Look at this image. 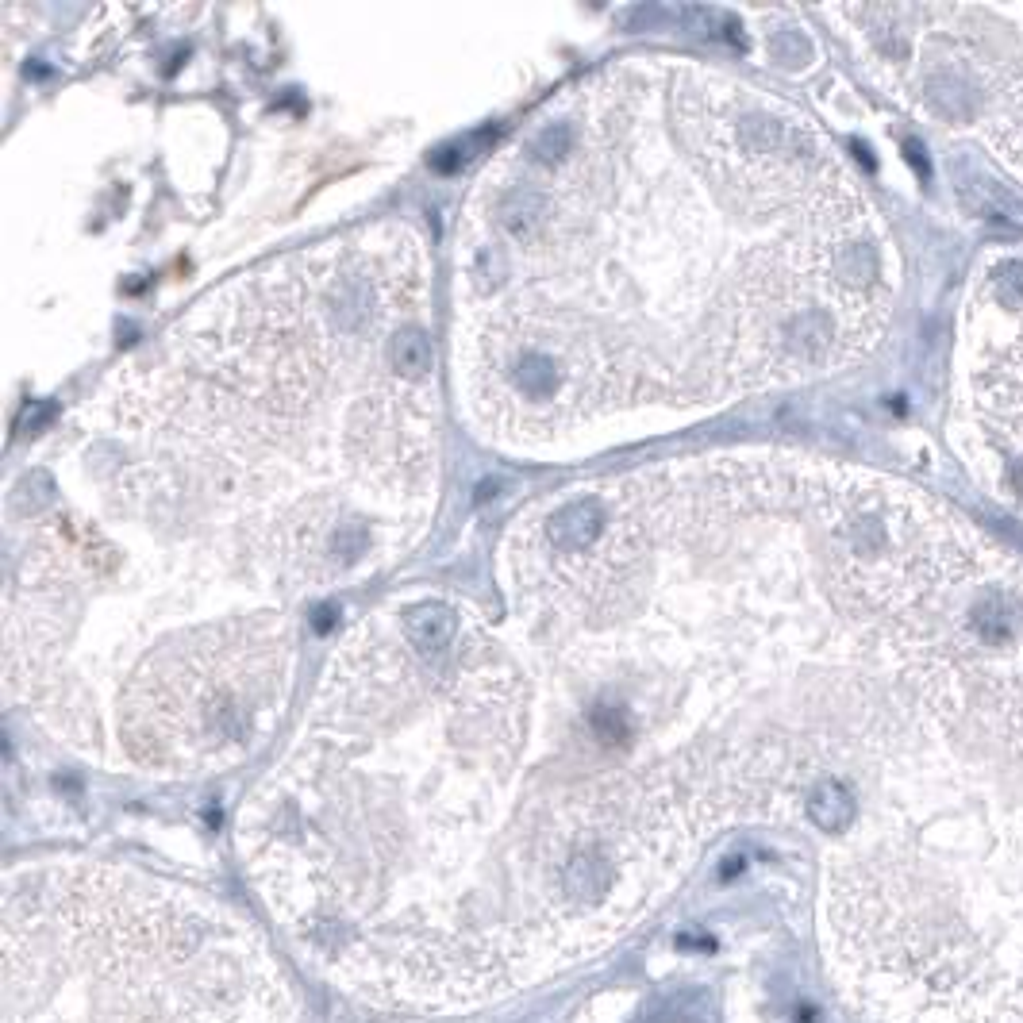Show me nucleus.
I'll return each instance as SVG.
<instances>
[{
  "instance_id": "nucleus-1",
  "label": "nucleus",
  "mask_w": 1023,
  "mask_h": 1023,
  "mask_svg": "<svg viewBox=\"0 0 1023 1023\" xmlns=\"http://www.w3.org/2000/svg\"><path fill=\"white\" fill-rule=\"evenodd\" d=\"M4 1023H297V997L220 900L47 862L4 881Z\"/></svg>"
},
{
  "instance_id": "nucleus-2",
  "label": "nucleus",
  "mask_w": 1023,
  "mask_h": 1023,
  "mask_svg": "<svg viewBox=\"0 0 1023 1023\" xmlns=\"http://www.w3.org/2000/svg\"><path fill=\"white\" fill-rule=\"evenodd\" d=\"M608 524V512L597 497H577L554 508L547 520V539L558 554H581L597 543Z\"/></svg>"
},
{
  "instance_id": "nucleus-3",
  "label": "nucleus",
  "mask_w": 1023,
  "mask_h": 1023,
  "mask_svg": "<svg viewBox=\"0 0 1023 1023\" xmlns=\"http://www.w3.org/2000/svg\"><path fill=\"white\" fill-rule=\"evenodd\" d=\"M404 639L420 650H443L454 643L458 635V616L450 612L447 604H416L404 612Z\"/></svg>"
},
{
  "instance_id": "nucleus-4",
  "label": "nucleus",
  "mask_w": 1023,
  "mask_h": 1023,
  "mask_svg": "<svg viewBox=\"0 0 1023 1023\" xmlns=\"http://www.w3.org/2000/svg\"><path fill=\"white\" fill-rule=\"evenodd\" d=\"M389 362H393V370H397L400 377H408V381L424 377L427 370H431V343H427L424 331H416V327L397 331V335L389 339Z\"/></svg>"
},
{
  "instance_id": "nucleus-5",
  "label": "nucleus",
  "mask_w": 1023,
  "mask_h": 1023,
  "mask_svg": "<svg viewBox=\"0 0 1023 1023\" xmlns=\"http://www.w3.org/2000/svg\"><path fill=\"white\" fill-rule=\"evenodd\" d=\"M927 100L947 120H970L974 116V93L958 81V74H935L927 81Z\"/></svg>"
}]
</instances>
